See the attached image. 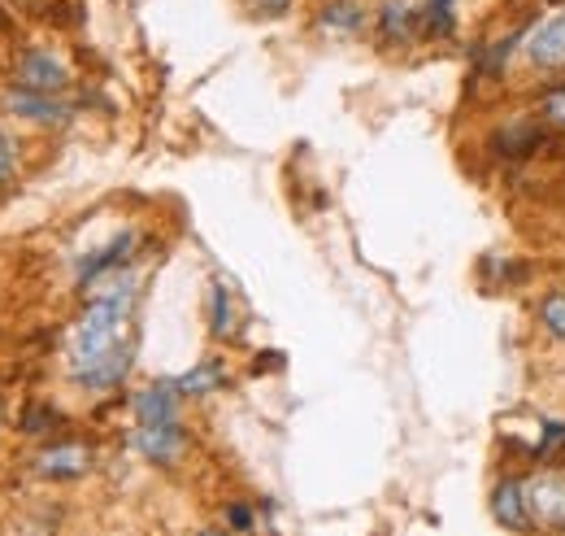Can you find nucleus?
<instances>
[{
    "label": "nucleus",
    "instance_id": "19",
    "mask_svg": "<svg viewBox=\"0 0 565 536\" xmlns=\"http://www.w3.org/2000/svg\"><path fill=\"white\" fill-rule=\"evenodd\" d=\"M227 515H231V524H236L240 533H244V528H253V515H249V507H231Z\"/></svg>",
    "mask_w": 565,
    "mask_h": 536
},
{
    "label": "nucleus",
    "instance_id": "9",
    "mask_svg": "<svg viewBox=\"0 0 565 536\" xmlns=\"http://www.w3.org/2000/svg\"><path fill=\"white\" fill-rule=\"evenodd\" d=\"M9 109L22 114V118H35V122H57V118H65V105L52 100V92H31V87L9 92Z\"/></svg>",
    "mask_w": 565,
    "mask_h": 536
},
{
    "label": "nucleus",
    "instance_id": "3",
    "mask_svg": "<svg viewBox=\"0 0 565 536\" xmlns=\"http://www.w3.org/2000/svg\"><path fill=\"white\" fill-rule=\"evenodd\" d=\"M527 57H531V65H540V70L565 65V9L549 13L544 22L531 26V35H527Z\"/></svg>",
    "mask_w": 565,
    "mask_h": 536
},
{
    "label": "nucleus",
    "instance_id": "18",
    "mask_svg": "<svg viewBox=\"0 0 565 536\" xmlns=\"http://www.w3.org/2000/svg\"><path fill=\"white\" fill-rule=\"evenodd\" d=\"M13 175V144H9V135L0 131V183Z\"/></svg>",
    "mask_w": 565,
    "mask_h": 536
},
{
    "label": "nucleus",
    "instance_id": "1",
    "mask_svg": "<svg viewBox=\"0 0 565 536\" xmlns=\"http://www.w3.org/2000/svg\"><path fill=\"white\" fill-rule=\"evenodd\" d=\"M131 301H135L131 271H109L96 279V288H92V297L70 332V345H65L70 380L79 389L105 393L131 371V341H127Z\"/></svg>",
    "mask_w": 565,
    "mask_h": 536
},
{
    "label": "nucleus",
    "instance_id": "4",
    "mask_svg": "<svg viewBox=\"0 0 565 536\" xmlns=\"http://www.w3.org/2000/svg\"><path fill=\"white\" fill-rule=\"evenodd\" d=\"M17 83L31 87V92H61V87L70 83V70H65V61L52 57L48 48H31V52H22V61H17Z\"/></svg>",
    "mask_w": 565,
    "mask_h": 536
},
{
    "label": "nucleus",
    "instance_id": "8",
    "mask_svg": "<svg viewBox=\"0 0 565 536\" xmlns=\"http://www.w3.org/2000/svg\"><path fill=\"white\" fill-rule=\"evenodd\" d=\"M87 467H92V454L83 445H57L39 454V472L48 480H70V476H83Z\"/></svg>",
    "mask_w": 565,
    "mask_h": 536
},
{
    "label": "nucleus",
    "instance_id": "12",
    "mask_svg": "<svg viewBox=\"0 0 565 536\" xmlns=\"http://www.w3.org/2000/svg\"><path fill=\"white\" fill-rule=\"evenodd\" d=\"M223 384V367L218 362H201L196 371H188L183 380H175V389L183 393V397H196V393H209V389H218Z\"/></svg>",
    "mask_w": 565,
    "mask_h": 536
},
{
    "label": "nucleus",
    "instance_id": "15",
    "mask_svg": "<svg viewBox=\"0 0 565 536\" xmlns=\"http://www.w3.org/2000/svg\"><path fill=\"white\" fill-rule=\"evenodd\" d=\"M557 454H565V424L549 419L544 437H540V458H557Z\"/></svg>",
    "mask_w": 565,
    "mask_h": 536
},
{
    "label": "nucleus",
    "instance_id": "22",
    "mask_svg": "<svg viewBox=\"0 0 565 536\" xmlns=\"http://www.w3.org/2000/svg\"><path fill=\"white\" fill-rule=\"evenodd\" d=\"M0 415H4V406H0Z\"/></svg>",
    "mask_w": 565,
    "mask_h": 536
},
{
    "label": "nucleus",
    "instance_id": "14",
    "mask_svg": "<svg viewBox=\"0 0 565 536\" xmlns=\"http://www.w3.org/2000/svg\"><path fill=\"white\" fill-rule=\"evenodd\" d=\"M209 301H214V336H227L231 332V306H227V288L214 284L209 288Z\"/></svg>",
    "mask_w": 565,
    "mask_h": 536
},
{
    "label": "nucleus",
    "instance_id": "5",
    "mask_svg": "<svg viewBox=\"0 0 565 536\" xmlns=\"http://www.w3.org/2000/svg\"><path fill=\"white\" fill-rule=\"evenodd\" d=\"M135 450H140L148 463H175V458L183 454V428H179L175 419H166V424H140Z\"/></svg>",
    "mask_w": 565,
    "mask_h": 536
},
{
    "label": "nucleus",
    "instance_id": "21",
    "mask_svg": "<svg viewBox=\"0 0 565 536\" xmlns=\"http://www.w3.org/2000/svg\"><path fill=\"white\" fill-rule=\"evenodd\" d=\"M201 536H223V533H201Z\"/></svg>",
    "mask_w": 565,
    "mask_h": 536
},
{
    "label": "nucleus",
    "instance_id": "20",
    "mask_svg": "<svg viewBox=\"0 0 565 536\" xmlns=\"http://www.w3.org/2000/svg\"><path fill=\"white\" fill-rule=\"evenodd\" d=\"M549 114L565 122V92H553V96H549Z\"/></svg>",
    "mask_w": 565,
    "mask_h": 536
},
{
    "label": "nucleus",
    "instance_id": "10",
    "mask_svg": "<svg viewBox=\"0 0 565 536\" xmlns=\"http://www.w3.org/2000/svg\"><path fill=\"white\" fill-rule=\"evenodd\" d=\"M131 245H135V236H131V231H127V236H118L109 249L92 253V258L79 266V279H83V284H96L100 275H109V271H122V262L131 258Z\"/></svg>",
    "mask_w": 565,
    "mask_h": 536
},
{
    "label": "nucleus",
    "instance_id": "17",
    "mask_svg": "<svg viewBox=\"0 0 565 536\" xmlns=\"http://www.w3.org/2000/svg\"><path fill=\"white\" fill-rule=\"evenodd\" d=\"M544 323H549L557 336H565V297H549V301H544Z\"/></svg>",
    "mask_w": 565,
    "mask_h": 536
},
{
    "label": "nucleus",
    "instance_id": "11",
    "mask_svg": "<svg viewBox=\"0 0 565 536\" xmlns=\"http://www.w3.org/2000/svg\"><path fill=\"white\" fill-rule=\"evenodd\" d=\"M492 515H496V524H505V528H527L531 520H527V502H522V485H514V480H505L496 493H492Z\"/></svg>",
    "mask_w": 565,
    "mask_h": 536
},
{
    "label": "nucleus",
    "instance_id": "2",
    "mask_svg": "<svg viewBox=\"0 0 565 536\" xmlns=\"http://www.w3.org/2000/svg\"><path fill=\"white\" fill-rule=\"evenodd\" d=\"M527 520L540 528H565V472H540L522 485Z\"/></svg>",
    "mask_w": 565,
    "mask_h": 536
},
{
    "label": "nucleus",
    "instance_id": "16",
    "mask_svg": "<svg viewBox=\"0 0 565 536\" xmlns=\"http://www.w3.org/2000/svg\"><path fill=\"white\" fill-rule=\"evenodd\" d=\"M426 31H453V0H426Z\"/></svg>",
    "mask_w": 565,
    "mask_h": 536
},
{
    "label": "nucleus",
    "instance_id": "6",
    "mask_svg": "<svg viewBox=\"0 0 565 536\" xmlns=\"http://www.w3.org/2000/svg\"><path fill=\"white\" fill-rule=\"evenodd\" d=\"M422 26H426V4L422 0H383L378 31L387 39H413Z\"/></svg>",
    "mask_w": 565,
    "mask_h": 536
},
{
    "label": "nucleus",
    "instance_id": "7",
    "mask_svg": "<svg viewBox=\"0 0 565 536\" xmlns=\"http://www.w3.org/2000/svg\"><path fill=\"white\" fill-rule=\"evenodd\" d=\"M179 389H175V380L170 384H153V389H144L140 397H135V419L140 424H166V419H175V406H179Z\"/></svg>",
    "mask_w": 565,
    "mask_h": 536
},
{
    "label": "nucleus",
    "instance_id": "13",
    "mask_svg": "<svg viewBox=\"0 0 565 536\" xmlns=\"http://www.w3.org/2000/svg\"><path fill=\"white\" fill-rule=\"evenodd\" d=\"M322 26L326 31H357L361 26V9L352 0H335L326 13H322Z\"/></svg>",
    "mask_w": 565,
    "mask_h": 536
}]
</instances>
